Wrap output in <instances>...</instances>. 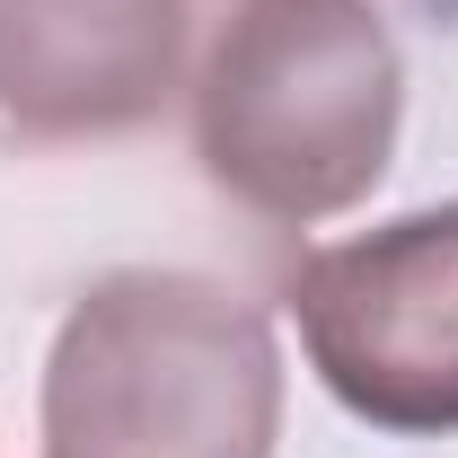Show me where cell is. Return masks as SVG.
Returning a JSON list of instances; mask_svg holds the SVG:
<instances>
[{
  "label": "cell",
  "instance_id": "cell-3",
  "mask_svg": "<svg viewBox=\"0 0 458 458\" xmlns=\"http://www.w3.org/2000/svg\"><path fill=\"white\" fill-rule=\"evenodd\" d=\"M291 318L318 379L361 423L458 432V203L300 256Z\"/></svg>",
  "mask_w": 458,
  "mask_h": 458
},
{
  "label": "cell",
  "instance_id": "cell-4",
  "mask_svg": "<svg viewBox=\"0 0 458 458\" xmlns=\"http://www.w3.org/2000/svg\"><path fill=\"white\" fill-rule=\"evenodd\" d=\"M176 62L185 0H0V114L36 141L159 114Z\"/></svg>",
  "mask_w": 458,
  "mask_h": 458
},
{
  "label": "cell",
  "instance_id": "cell-2",
  "mask_svg": "<svg viewBox=\"0 0 458 458\" xmlns=\"http://www.w3.org/2000/svg\"><path fill=\"white\" fill-rule=\"evenodd\" d=\"M405 123V62L370 0H238L203 80L194 150L229 203L265 221L352 212Z\"/></svg>",
  "mask_w": 458,
  "mask_h": 458
},
{
  "label": "cell",
  "instance_id": "cell-1",
  "mask_svg": "<svg viewBox=\"0 0 458 458\" xmlns=\"http://www.w3.org/2000/svg\"><path fill=\"white\" fill-rule=\"evenodd\" d=\"M283 344L212 274L132 265L80 291L45 361L54 458H274Z\"/></svg>",
  "mask_w": 458,
  "mask_h": 458
}]
</instances>
